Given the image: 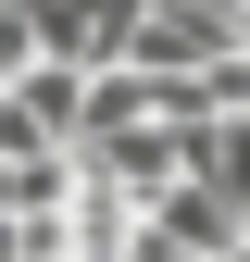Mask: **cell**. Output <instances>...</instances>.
Here are the masks:
<instances>
[{
    "instance_id": "cell-5",
    "label": "cell",
    "mask_w": 250,
    "mask_h": 262,
    "mask_svg": "<svg viewBox=\"0 0 250 262\" xmlns=\"http://www.w3.org/2000/svg\"><path fill=\"white\" fill-rule=\"evenodd\" d=\"M213 113H238V125H250V50H238V62H213Z\"/></svg>"
},
{
    "instance_id": "cell-1",
    "label": "cell",
    "mask_w": 250,
    "mask_h": 262,
    "mask_svg": "<svg viewBox=\"0 0 250 262\" xmlns=\"http://www.w3.org/2000/svg\"><path fill=\"white\" fill-rule=\"evenodd\" d=\"M125 62L138 75H213V62H238V25H225V0H150Z\"/></svg>"
},
{
    "instance_id": "cell-4",
    "label": "cell",
    "mask_w": 250,
    "mask_h": 262,
    "mask_svg": "<svg viewBox=\"0 0 250 262\" xmlns=\"http://www.w3.org/2000/svg\"><path fill=\"white\" fill-rule=\"evenodd\" d=\"M175 150H187V187H213V200H238V212H250V125H238V113L175 125Z\"/></svg>"
},
{
    "instance_id": "cell-3",
    "label": "cell",
    "mask_w": 250,
    "mask_h": 262,
    "mask_svg": "<svg viewBox=\"0 0 250 262\" xmlns=\"http://www.w3.org/2000/svg\"><path fill=\"white\" fill-rule=\"evenodd\" d=\"M138 225H150V237H163V250H187V262H225V250L250 237V212H238V200H213V187H187V175H175L163 200L138 212Z\"/></svg>"
},
{
    "instance_id": "cell-2",
    "label": "cell",
    "mask_w": 250,
    "mask_h": 262,
    "mask_svg": "<svg viewBox=\"0 0 250 262\" xmlns=\"http://www.w3.org/2000/svg\"><path fill=\"white\" fill-rule=\"evenodd\" d=\"M138 13H150V0H38V62L113 75V62L138 50Z\"/></svg>"
}]
</instances>
